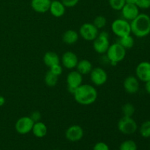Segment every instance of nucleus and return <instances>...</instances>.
Segmentation results:
<instances>
[{"label": "nucleus", "instance_id": "f257e3e1", "mask_svg": "<svg viewBox=\"0 0 150 150\" xmlns=\"http://www.w3.org/2000/svg\"><path fill=\"white\" fill-rule=\"evenodd\" d=\"M74 99L82 105H90L98 99V93L96 88L91 84H83L79 86L73 92Z\"/></svg>", "mask_w": 150, "mask_h": 150}, {"label": "nucleus", "instance_id": "f03ea898", "mask_svg": "<svg viewBox=\"0 0 150 150\" xmlns=\"http://www.w3.org/2000/svg\"><path fill=\"white\" fill-rule=\"evenodd\" d=\"M131 33L139 38H145L150 34V17L145 13L139 16L130 21Z\"/></svg>", "mask_w": 150, "mask_h": 150}, {"label": "nucleus", "instance_id": "7ed1b4c3", "mask_svg": "<svg viewBox=\"0 0 150 150\" xmlns=\"http://www.w3.org/2000/svg\"><path fill=\"white\" fill-rule=\"evenodd\" d=\"M105 54L107 59L110 62L118 64L125 58L126 49L117 42L110 45Z\"/></svg>", "mask_w": 150, "mask_h": 150}, {"label": "nucleus", "instance_id": "20e7f679", "mask_svg": "<svg viewBox=\"0 0 150 150\" xmlns=\"http://www.w3.org/2000/svg\"><path fill=\"white\" fill-rule=\"evenodd\" d=\"M111 31L119 38L130 35V23L124 18L115 19L111 23Z\"/></svg>", "mask_w": 150, "mask_h": 150}, {"label": "nucleus", "instance_id": "39448f33", "mask_svg": "<svg viewBox=\"0 0 150 150\" xmlns=\"http://www.w3.org/2000/svg\"><path fill=\"white\" fill-rule=\"evenodd\" d=\"M117 127L120 133L125 135H132L138 130V125L132 117L123 116L118 122Z\"/></svg>", "mask_w": 150, "mask_h": 150}, {"label": "nucleus", "instance_id": "423d86ee", "mask_svg": "<svg viewBox=\"0 0 150 150\" xmlns=\"http://www.w3.org/2000/svg\"><path fill=\"white\" fill-rule=\"evenodd\" d=\"M92 42L94 50L99 54H105L108 47L111 45L109 41V35L105 31L99 33L98 36Z\"/></svg>", "mask_w": 150, "mask_h": 150}, {"label": "nucleus", "instance_id": "0eeeda50", "mask_svg": "<svg viewBox=\"0 0 150 150\" xmlns=\"http://www.w3.org/2000/svg\"><path fill=\"white\" fill-rule=\"evenodd\" d=\"M79 35L86 41H93L99 35V29L92 23H85L79 29Z\"/></svg>", "mask_w": 150, "mask_h": 150}, {"label": "nucleus", "instance_id": "6e6552de", "mask_svg": "<svg viewBox=\"0 0 150 150\" xmlns=\"http://www.w3.org/2000/svg\"><path fill=\"white\" fill-rule=\"evenodd\" d=\"M34 122L33 120L28 116H24L16 121L15 124V129L18 134L26 135L32 132Z\"/></svg>", "mask_w": 150, "mask_h": 150}, {"label": "nucleus", "instance_id": "1a4fd4ad", "mask_svg": "<svg viewBox=\"0 0 150 150\" xmlns=\"http://www.w3.org/2000/svg\"><path fill=\"white\" fill-rule=\"evenodd\" d=\"M66 82L68 91L70 93L73 94L74 91L82 84L83 82V76L77 70H73L67 74L66 78Z\"/></svg>", "mask_w": 150, "mask_h": 150}, {"label": "nucleus", "instance_id": "9d476101", "mask_svg": "<svg viewBox=\"0 0 150 150\" xmlns=\"http://www.w3.org/2000/svg\"><path fill=\"white\" fill-rule=\"evenodd\" d=\"M90 80L95 86H100L105 84L108 80V74L102 67H95L89 73Z\"/></svg>", "mask_w": 150, "mask_h": 150}, {"label": "nucleus", "instance_id": "9b49d317", "mask_svg": "<svg viewBox=\"0 0 150 150\" xmlns=\"http://www.w3.org/2000/svg\"><path fill=\"white\" fill-rule=\"evenodd\" d=\"M136 78L141 81L146 83L150 81V62H142L136 68Z\"/></svg>", "mask_w": 150, "mask_h": 150}, {"label": "nucleus", "instance_id": "f8f14e48", "mask_svg": "<svg viewBox=\"0 0 150 150\" xmlns=\"http://www.w3.org/2000/svg\"><path fill=\"white\" fill-rule=\"evenodd\" d=\"M83 136V130L79 125L70 126L65 132V137L69 142H77L81 140Z\"/></svg>", "mask_w": 150, "mask_h": 150}, {"label": "nucleus", "instance_id": "ddd939ff", "mask_svg": "<svg viewBox=\"0 0 150 150\" xmlns=\"http://www.w3.org/2000/svg\"><path fill=\"white\" fill-rule=\"evenodd\" d=\"M60 62H62V64L64 67L69 70H73L77 66L79 59L74 52L69 51H66L62 54Z\"/></svg>", "mask_w": 150, "mask_h": 150}, {"label": "nucleus", "instance_id": "4468645a", "mask_svg": "<svg viewBox=\"0 0 150 150\" xmlns=\"http://www.w3.org/2000/svg\"><path fill=\"white\" fill-rule=\"evenodd\" d=\"M139 79L133 76H129L125 79L123 86L127 93L130 95L136 94L139 90Z\"/></svg>", "mask_w": 150, "mask_h": 150}, {"label": "nucleus", "instance_id": "2eb2a0df", "mask_svg": "<svg viewBox=\"0 0 150 150\" xmlns=\"http://www.w3.org/2000/svg\"><path fill=\"white\" fill-rule=\"evenodd\" d=\"M123 18L128 21H131L139 15V8L136 4H127L126 3L121 10Z\"/></svg>", "mask_w": 150, "mask_h": 150}, {"label": "nucleus", "instance_id": "dca6fc26", "mask_svg": "<svg viewBox=\"0 0 150 150\" xmlns=\"http://www.w3.org/2000/svg\"><path fill=\"white\" fill-rule=\"evenodd\" d=\"M51 0H32L31 7L32 10L38 13H45L49 11Z\"/></svg>", "mask_w": 150, "mask_h": 150}, {"label": "nucleus", "instance_id": "f3484780", "mask_svg": "<svg viewBox=\"0 0 150 150\" xmlns=\"http://www.w3.org/2000/svg\"><path fill=\"white\" fill-rule=\"evenodd\" d=\"M65 10L66 7H64L61 1H58V0L51 1L49 12L53 16H54L55 18L62 17L65 13Z\"/></svg>", "mask_w": 150, "mask_h": 150}, {"label": "nucleus", "instance_id": "a211bd4d", "mask_svg": "<svg viewBox=\"0 0 150 150\" xmlns=\"http://www.w3.org/2000/svg\"><path fill=\"white\" fill-rule=\"evenodd\" d=\"M32 132L35 137L42 139V138L45 137L47 135L48 127H47L46 125L42 122H35V124H34Z\"/></svg>", "mask_w": 150, "mask_h": 150}, {"label": "nucleus", "instance_id": "6ab92c4d", "mask_svg": "<svg viewBox=\"0 0 150 150\" xmlns=\"http://www.w3.org/2000/svg\"><path fill=\"white\" fill-rule=\"evenodd\" d=\"M43 62L50 68L53 65L60 64V58L57 53L54 51H48L43 56Z\"/></svg>", "mask_w": 150, "mask_h": 150}, {"label": "nucleus", "instance_id": "aec40b11", "mask_svg": "<svg viewBox=\"0 0 150 150\" xmlns=\"http://www.w3.org/2000/svg\"><path fill=\"white\" fill-rule=\"evenodd\" d=\"M79 38V34L76 31L73 29H69L64 32L62 35V41L67 45L75 44Z\"/></svg>", "mask_w": 150, "mask_h": 150}, {"label": "nucleus", "instance_id": "412c9836", "mask_svg": "<svg viewBox=\"0 0 150 150\" xmlns=\"http://www.w3.org/2000/svg\"><path fill=\"white\" fill-rule=\"evenodd\" d=\"M76 69L79 73H80L82 76L83 75L89 74L93 69L92 62L87 59H82L81 61H79Z\"/></svg>", "mask_w": 150, "mask_h": 150}, {"label": "nucleus", "instance_id": "4be33fe9", "mask_svg": "<svg viewBox=\"0 0 150 150\" xmlns=\"http://www.w3.org/2000/svg\"><path fill=\"white\" fill-rule=\"evenodd\" d=\"M117 42H119L122 46L124 47L127 50L133 48L135 44V40L132 35H129L119 38V40Z\"/></svg>", "mask_w": 150, "mask_h": 150}, {"label": "nucleus", "instance_id": "5701e85b", "mask_svg": "<svg viewBox=\"0 0 150 150\" xmlns=\"http://www.w3.org/2000/svg\"><path fill=\"white\" fill-rule=\"evenodd\" d=\"M44 81H45V84L48 86H49V87H54L58 83V76H55L54 73H52L50 70H48L45 75Z\"/></svg>", "mask_w": 150, "mask_h": 150}, {"label": "nucleus", "instance_id": "b1692460", "mask_svg": "<svg viewBox=\"0 0 150 150\" xmlns=\"http://www.w3.org/2000/svg\"><path fill=\"white\" fill-rule=\"evenodd\" d=\"M139 133L143 138H150V120L144 122L139 128Z\"/></svg>", "mask_w": 150, "mask_h": 150}, {"label": "nucleus", "instance_id": "393cba45", "mask_svg": "<svg viewBox=\"0 0 150 150\" xmlns=\"http://www.w3.org/2000/svg\"><path fill=\"white\" fill-rule=\"evenodd\" d=\"M135 111L136 109L134 105L130 103H127L122 107V112L125 117H133V114H135Z\"/></svg>", "mask_w": 150, "mask_h": 150}, {"label": "nucleus", "instance_id": "a878e982", "mask_svg": "<svg viewBox=\"0 0 150 150\" xmlns=\"http://www.w3.org/2000/svg\"><path fill=\"white\" fill-rule=\"evenodd\" d=\"M138 146L136 142L133 140L124 141L120 144L119 150H137Z\"/></svg>", "mask_w": 150, "mask_h": 150}, {"label": "nucleus", "instance_id": "bb28decb", "mask_svg": "<svg viewBox=\"0 0 150 150\" xmlns=\"http://www.w3.org/2000/svg\"><path fill=\"white\" fill-rule=\"evenodd\" d=\"M92 23L95 25V26L97 29H101L105 26V25H106L107 23V20L104 16H98L95 17V18L94 19V21Z\"/></svg>", "mask_w": 150, "mask_h": 150}, {"label": "nucleus", "instance_id": "cd10ccee", "mask_svg": "<svg viewBox=\"0 0 150 150\" xmlns=\"http://www.w3.org/2000/svg\"><path fill=\"white\" fill-rule=\"evenodd\" d=\"M109 5L113 10L120 11L124 7L125 3V0H108Z\"/></svg>", "mask_w": 150, "mask_h": 150}, {"label": "nucleus", "instance_id": "c85d7f7f", "mask_svg": "<svg viewBox=\"0 0 150 150\" xmlns=\"http://www.w3.org/2000/svg\"><path fill=\"white\" fill-rule=\"evenodd\" d=\"M136 4L139 9H146L150 8V0H136Z\"/></svg>", "mask_w": 150, "mask_h": 150}, {"label": "nucleus", "instance_id": "c756f323", "mask_svg": "<svg viewBox=\"0 0 150 150\" xmlns=\"http://www.w3.org/2000/svg\"><path fill=\"white\" fill-rule=\"evenodd\" d=\"M50 71L52 73H54L55 76H61L62 73L63 72V68H62V66L60 64H55V65H53L52 67H50Z\"/></svg>", "mask_w": 150, "mask_h": 150}, {"label": "nucleus", "instance_id": "7c9ffc66", "mask_svg": "<svg viewBox=\"0 0 150 150\" xmlns=\"http://www.w3.org/2000/svg\"><path fill=\"white\" fill-rule=\"evenodd\" d=\"M93 150H110L109 146L105 142H100L95 144L93 147Z\"/></svg>", "mask_w": 150, "mask_h": 150}, {"label": "nucleus", "instance_id": "2f4dec72", "mask_svg": "<svg viewBox=\"0 0 150 150\" xmlns=\"http://www.w3.org/2000/svg\"><path fill=\"white\" fill-rule=\"evenodd\" d=\"M65 7H73L79 3V0H61Z\"/></svg>", "mask_w": 150, "mask_h": 150}, {"label": "nucleus", "instance_id": "473e14b6", "mask_svg": "<svg viewBox=\"0 0 150 150\" xmlns=\"http://www.w3.org/2000/svg\"><path fill=\"white\" fill-rule=\"evenodd\" d=\"M31 119L34 121V122H37L40 121L41 120V114L40 111H35L31 113L30 116H29Z\"/></svg>", "mask_w": 150, "mask_h": 150}, {"label": "nucleus", "instance_id": "72a5a7b5", "mask_svg": "<svg viewBox=\"0 0 150 150\" xmlns=\"http://www.w3.org/2000/svg\"><path fill=\"white\" fill-rule=\"evenodd\" d=\"M145 90L148 94L150 95V81L145 83Z\"/></svg>", "mask_w": 150, "mask_h": 150}, {"label": "nucleus", "instance_id": "f704fd0d", "mask_svg": "<svg viewBox=\"0 0 150 150\" xmlns=\"http://www.w3.org/2000/svg\"><path fill=\"white\" fill-rule=\"evenodd\" d=\"M4 103H5V98L3 96H1V95H0V106L4 105Z\"/></svg>", "mask_w": 150, "mask_h": 150}, {"label": "nucleus", "instance_id": "c9c22d12", "mask_svg": "<svg viewBox=\"0 0 150 150\" xmlns=\"http://www.w3.org/2000/svg\"><path fill=\"white\" fill-rule=\"evenodd\" d=\"M136 0H125V3L127 4H136Z\"/></svg>", "mask_w": 150, "mask_h": 150}, {"label": "nucleus", "instance_id": "e433bc0d", "mask_svg": "<svg viewBox=\"0 0 150 150\" xmlns=\"http://www.w3.org/2000/svg\"><path fill=\"white\" fill-rule=\"evenodd\" d=\"M54 150H59V149H54Z\"/></svg>", "mask_w": 150, "mask_h": 150}]
</instances>
